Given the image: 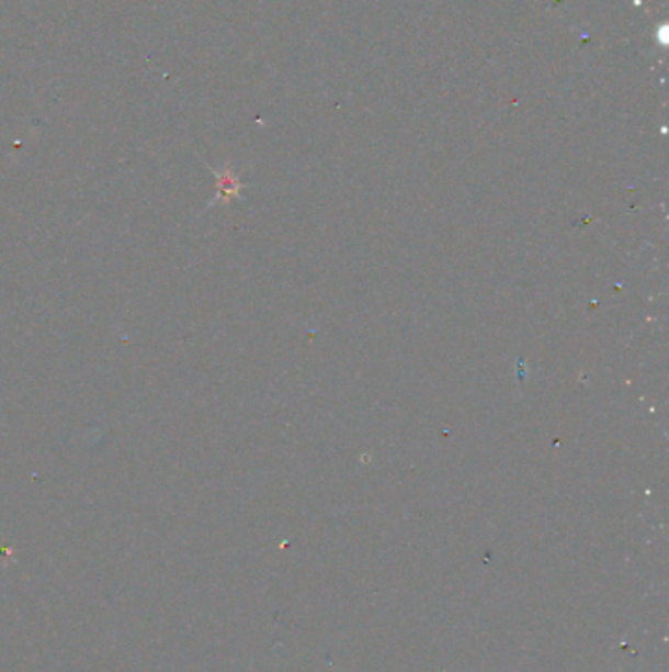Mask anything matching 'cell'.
<instances>
[{
	"label": "cell",
	"instance_id": "obj_1",
	"mask_svg": "<svg viewBox=\"0 0 669 672\" xmlns=\"http://www.w3.org/2000/svg\"><path fill=\"white\" fill-rule=\"evenodd\" d=\"M214 176H216V183H218V195L213 201H223V203H230L236 197H240L242 191V183L238 181V176L234 173L233 169L224 168L223 171H216L214 169Z\"/></svg>",
	"mask_w": 669,
	"mask_h": 672
}]
</instances>
